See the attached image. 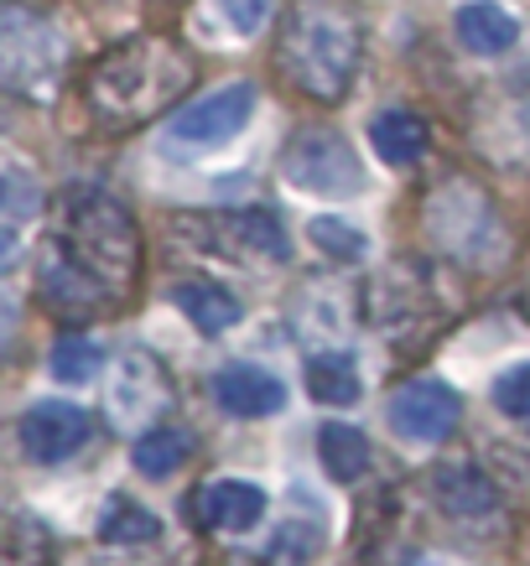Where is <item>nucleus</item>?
Returning a JSON list of instances; mask_svg holds the SVG:
<instances>
[{"label": "nucleus", "mask_w": 530, "mask_h": 566, "mask_svg": "<svg viewBox=\"0 0 530 566\" xmlns=\"http://www.w3.org/2000/svg\"><path fill=\"white\" fill-rule=\"evenodd\" d=\"M11 255H17V234L0 229V265H11Z\"/></svg>", "instance_id": "nucleus-27"}, {"label": "nucleus", "mask_w": 530, "mask_h": 566, "mask_svg": "<svg viewBox=\"0 0 530 566\" xmlns=\"http://www.w3.org/2000/svg\"><path fill=\"white\" fill-rule=\"evenodd\" d=\"M308 240L318 244L328 260H343V265H360V260L370 255L364 229H354V223L339 219V213H318V219L308 223Z\"/></svg>", "instance_id": "nucleus-23"}, {"label": "nucleus", "mask_w": 530, "mask_h": 566, "mask_svg": "<svg viewBox=\"0 0 530 566\" xmlns=\"http://www.w3.org/2000/svg\"><path fill=\"white\" fill-rule=\"evenodd\" d=\"M453 32L474 57H505L520 42V21L499 0H463L458 17H453Z\"/></svg>", "instance_id": "nucleus-15"}, {"label": "nucleus", "mask_w": 530, "mask_h": 566, "mask_svg": "<svg viewBox=\"0 0 530 566\" xmlns=\"http://www.w3.org/2000/svg\"><path fill=\"white\" fill-rule=\"evenodd\" d=\"M167 406V375L156 369L152 354H125L110 385V411L121 421H152Z\"/></svg>", "instance_id": "nucleus-14"}, {"label": "nucleus", "mask_w": 530, "mask_h": 566, "mask_svg": "<svg viewBox=\"0 0 530 566\" xmlns=\"http://www.w3.org/2000/svg\"><path fill=\"white\" fill-rule=\"evenodd\" d=\"M198 244L224 260H287V229L271 208H235L219 219H198Z\"/></svg>", "instance_id": "nucleus-7"}, {"label": "nucleus", "mask_w": 530, "mask_h": 566, "mask_svg": "<svg viewBox=\"0 0 530 566\" xmlns=\"http://www.w3.org/2000/svg\"><path fill=\"white\" fill-rule=\"evenodd\" d=\"M385 421H391V431L401 442L432 447L458 427V395L447 390L443 379H406V385L391 395Z\"/></svg>", "instance_id": "nucleus-8"}, {"label": "nucleus", "mask_w": 530, "mask_h": 566, "mask_svg": "<svg viewBox=\"0 0 530 566\" xmlns=\"http://www.w3.org/2000/svg\"><path fill=\"white\" fill-rule=\"evenodd\" d=\"M281 177H287V188L323 198V203H343L370 188L360 151L339 130H297L281 151Z\"/></svg>", "instance_id": "nucleus-4"}, {"label": "nucleus", "mask_w": 530, "mask_h": 566, "mask_svg": "<svg viewBox=\"0 0 530 566\" xmlns=\"http://www.w3.org/2000/svg\"><path fill=\"white\" fill-rule=\"evenodd\" d=\"M58 244L69 250L73 265H84L110 296H125L141 275V229L121 198L100 188H73L63 198Z\"/></svg>", "instance_id": "nucleus-3"}, {"label": "nucleus", "mask_w": 530, "mask_h": 566, "mask_svg": "<svg viewBox=\"0 0 530 566\" xmlns=\"http://www.w3.org/2000/svg\"><path fill=\"white\" fill-rule=\"evenodd\" d=\"M214 400L229 416L256 421V416L287 411V385L271 369H260V364H224L219 375H214Z\"/></svg>", "instance_id": "nucleus-13"}, {"label": "nucleus", "mask_w": 530, "mask_h": 566, "mask_svg": "<svg viewBox=\"0 0 530 566\" xmlns=\"http://www.w3.org/2000/svg\"><path fill=\"white\" fill-rule=\"evenodd\" d=\"M427 229L447 255L468 265H499L505 260V229L495 219V203L474 182H443L427 203Z\"/></svg>", "instance_id": "nucleus-5"}, {"label": "nucleus", "mask_w": 530, "mask_h": 566, "mask_svg": "<svg viewBox=\"0 0 530 566\" xmlns=\"http://www.w3.org/2000/svg\"><path fill=\"white\" fill-rule=\"evenodd\" d=\"M37 292L48 296V307H58V312H100L110 302V292L84 265H73L69 250L58 240H48L42 260H37Z\"/></svg>", "instance_id": "nucleus-12"}, {"label": "nucleus", "mask_w": 530, "mask_h": 566, "mask_svg": "<svg viewBox=\"0 0 530 566\" xmlns=\"http://www.w3.org/2000/svg\"><path fill=\"white\" fill-rule=\"evenodd\" d=\"M193 84V57L167 36H131L89 73V109L104 125H141Z\"/></svg>", "instance_id": "nucleus-1"}, {"label": "nucleus", "mask_w": 530, "mask_h": 566, "mask_svg": "<svg viewBox=\"0 0 530 566\" xmlns=\"http://www.w3.org/2000/svg\"><path fill=\"white\" fill-rule=\"evenodd\" d=\"M364 27L349 0H297L281 32V73L308 99H343L360 73Z\"/></svg>", "instance_id": "nucleus-2"}, {"label": "nucleus", "mask_w": 530, "mask_h": 566, "mask_svg": "<svg viewBox=\"0 0 530 566\" xmlns=\"http://www.w3.org/2000/svg\"><path fill=\"white\" fill-rule=\"evenodd\" d=\"M489 395H495V411L515 416V421H530V359L510 364L505 375H495Z\"/></svg>", "instance_id": "nucleus-26"}, {"label": "nucleus", "mask_w": 530, "mask_h": 566, "mask_svg": "<svg viewBox=\"0 0 530 566\" xmlns=\"http://www.w3.org/2000/svg\"><path fill=\"white\" fill-rule=\"evenodd\" d=\"M432 494H437V504H443L447 515H458V520L495 515V504H499L495 479L479 463H443L432 473Z\"/></svg>", "instance_id": "nucleus-16"}, {"label": "nucleus", "mask_w": 530, "mask_h": 566, "mask_svg": "<svg viewBox=\"0 0 530 566\" xmlns=\"http://www.w3.org/2000/svg\"><path fill=\"white\" fill-rule=\"evenodd\" d=\"M172 307L183 312L198 333H229V327L245 317L240 296L214 286V281H177V286H172Z\"/></svg>", "instance_id": "nucleus-17"}, {"label": "nucleus", "mask_w": 530, "mask_h": 566, "mask_svg": "<svg viewBox=\"0 0 530 566\" xmlns=\"http://www.w3.org/2000/svg\"><path fill=\"white\" fill-rule=\"evenodd\" d=\"M360 364L354 354H339V348H328V354H312L308 359V395L328 411H343V406H354L360 400Z\"/></svg>", "instance_id": "nucleus-20"}, {"label": "nucleus", "mask_w": 530, "mask_h": 566, "mask_svg": "<svg viewBox=\"0 0 530 566\" xmlns=\"http://www.w3.org/2000/svg\"><path fill=\"white\" fill-rule=\"evenodd\" d=\"M188 458H193V437L188 431H177V427H152L136 442V452H131V463H136L141 479H156V483L172 479Z\"/></svg>", "instance_id": "nucleus-21"}, {"label": "nucleus", "mask_w": 530, "mask_h": 566, "mask_svg": "<svg viewBox=\"0 0 530 566\" xmlns=\"http://www.w3.org/2000/svg\"><path fill=\"white\" fill-rule=\"evenodd\" d=\"M193 510H198V525L208 531H224V535H245L256 531L266 510H271V499L260 483H245V479H214L198 489L193 499Z\"/></svg>", "instance_id": "nucleus-11"}, {"label": "nucleus", "mask_w": 530, "mask_h": 566, "mask_svg": "<svg viewBox=\"0 0 530 566\" xmlns=\"http://www.w3.org/2000/svg\"><path fill=\"white\" fill-rule=\"evenodd\" d=\"M52 379H63V385H89V379H100V344L94 338H79V333H69V338H58L52 344Z\"/></svg>", "instance_id": "nucleus-24"}, {"label": "nucleus", "mask_w": 530, "mask_h": 566, "mask_svg": "<svg viewBox=\"0 0 530 566\" xmlns=\"http://www.w3.org/2000/svg\"><path fill=\"white\" fill-rule=\"evenodd\" d=\"M370 146L385 167H416L427 156V120L411 109H380L370 120Z\"/></svg>", "instance_id": "nucleus-18"}, {"label": "nucleus", "mask_w": 530, "mask_h": 566, "mask_svg": "<svg viewBox=\"0 0 530 566\" xmlns=\"http://www.w3.org/2000/svg\"><path fill=\"white\" fill-rule=\"evenodd\" d=\"M250 115H256V84H224L204 99L183 104L167 120L162 140L177 156H214L250 125Z\"/></svg>", "instance_id": "nucleus-6"}, {"label": "nucleus", "mask_w": 530, "mask_h": 566, "mask_svg": "<svg viewBox=\"0 0 530 566\" xmlns=\"http://www.w3.org/2000/svg\"><path fill=\"white\" fill-rule=\"evenodd\" d=\"M156 535H162V520H156L146 504H136V499H125V494H115L104 504L100 541H110V546H146Z\"/></svg>", "instance_id": "nucleus-22"}, {"label": "nucleus", "mask_w": 530, "mask_h": 566, "mask_svg": "<svg viewBox=\"0 0 530 566\" xmlns=\"http://www.w3.org/2000/svg\"><path fill=\"white\" fill-rule=\"evenodd\" d=\"M52 73H58V42L48 27L32 17L0 21V78L27 94H48Z\"/></svg>", "instance_id": "nucleus-9"}, {"label": "nucleus", "mask_w": 530, "mask_h": 566, "mask_svg": "<svg viewBox=\"0 0 530 566\" xmlns=\"http://www.w3.org/2000/svg\"><path fill=\"white\" fill-rule=\"evenodd\" d=\"M89 442V411H79L73 400H37L21 416V447L32 463H63Z\"/></svg>", "instance_id": "nucleus-10"}, {"label": "nucleus", "mask_w": 530, "mask_h": 566, "mask_svg": "<svg viewBox=\"0 0 530 566\" xmlns=\"http://www.w3.org/2000/svg\"><path fill=\"white\" fill-rule=\"evenodd\" d=\"M271 6L276 0H214V17L224 21V36L245 42V36H256L271 21Z\"/></svg>", "instance_id": "nucleus-25"}, {"label": "nucleus", "mask_w": 530, "mask_h": 566, "mask_svg": "<svg viewBox=\"0 0 530 566\" xmlns=\"http://www.w3.org/2000/svg\"><path fill=\"white\" fill-rule=\"evenodd\" d=\"M318 463L333 483H360L375 463V452H370V437L360 427H349V421H323L318 427Z\"/></svg>", "instance_id": "nucleus-19"}]
</instances>
